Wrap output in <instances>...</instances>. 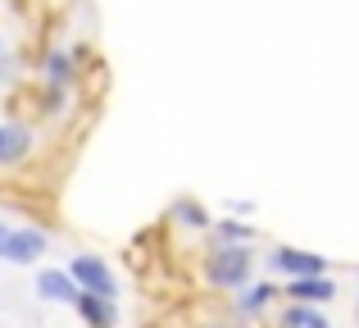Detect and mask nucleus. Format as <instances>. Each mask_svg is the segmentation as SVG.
<instances>
[{
  "label": "nucleus",
  "instance_id": "obj_1",
  "mask_svg": "<svg viewBox=\"0 0 359 328\" xmlns=\"http://www.w3.org/2000/svg\"><path fill=\"white\" fill-rule=\"evenodd\" d=\"M201 274L214 292H241L255 278V247L210 242V251H201Z\"/></svg>",
  "mask_w": 359,
  "mask_h": 328
},
{
  "label": "nucleus",
  "instance_id": "obj_2",
  "mask_svg": "<svg viewBox=\"0 0 359 328\" xmlns=\"http://www.w3.org/2000/svg\"><path fill=\"white\" fill-rule=\"evenodd\" d=\"M36 160V128L18 124V119H5L0 124V169L5 173H18Z\"/></svg>",
  "mask_w": 359,
  "mask_h": 328
},
{
  "label": "nucleus",
  "instance_id": "obj_3",
  "mask_svg": "<svg viewBox=\"0 0 359 328\" xmlns=\"http://www.w3.org/2000/svg\"><path fill=\"white\" fill-rule=\"evenodd\" d=\"M69 274H73V283H78L82 292L118 296V278H114V269H109L100 256H91V251H78V256L69 260Z\"/></svg>",
  "mask_w": 359,
  "mask_h": 328
},
{
  "label": "nucleus",
  "instance_id": "obj_4",
  "mask_svg": "<svg viewBox=\"0 0 359 328\" xmlns=\"http://www.w3.org/2000/svg\"><path fill=\"white\" fill-rule=\"evenodd\" d=\"M41 256H50V232L41 223H14L5 260L9 265H41Z\"/></svg>",
  "mask_w": 359,
  "mask_h": 328
},
{
  "label": "nucleus",
  "instance_id": "obj_5",
  "mask_svg": "<svg viewBox=\"0 0 359 328\" xmlns=\"http://www.w3.org/2000/svg\"><path fill=\"white\" fill-rule=\"evenodd\" d=\"M269 269L282 278H309V274H327V256L318 251H305V247H273L269 256Z\"/></svg>",
  "mask_w": 359,
  "mask_h": 328
},
{
  "label": "nucleus",
  "instance_id": "obj_6",
  "mask_svg": "<svg viewBox=\"0 0 359 328\" xmlns=\"http://www.w3.org/2000/svg\"><path fill=\"white\" fill-rule=\"evenodd\" d=\"M278 296H282V287L273 283V278H250L241 292H232V310H237V320L250 324V320H264Z\"/></svg>",
  "mask_w": 359,
  "mask_h": 328
},
{
  "label": "nucleus",
  "instance_id": "obj_7",
  "mask_svg": "<svg viewBox=\"0 0 359 328\" xmlns=\"http://www.w3.org/2000/svg\"><path fill=\"white\" fill-rule=\"evenodd\" d=\"M109 87H114V73H109V64H105V60H100V55H96V60H91L87 69L78 73V87H73V91H78V105L96 114V110L105 105Z\"/></svg>",
  "mask_w": 359,
  "mask_h": 328
},
{
  "label": "nucleus",
  "instance_id": "obj_8",
  "mask_svg": "<svg viewBox=\"0 0 359 328\" xmlns=\"http://www.w3.org/2000/svg\"><path fill=\"white\" fill-rule=\"evenodd\" d=\"M36 296H41V301H50V306H73L82 296V287L73 283L69 265H64V269L41 265V269H36Z\"/></svg>",
  "mask_w": 359,
  "mask_h": 328
},
{
  "label": "nucleus",
  "instance_id": "obj_9",
  "mask_svg": "<svg viewBox=\"0 0 359 328\" xmlns=\"http://www.w3.org/2000/svg\"><path fill=\"white\" fill-rule=\"evenodd\" d=\"M282 296H287V301H300V306H327V301H337V278H332V274L287 278Z\"/></svg>",
  "mask_w": 359,
  "mask_h": 328
},
{
  "label": "nucleus",
  "instance_id": "obj_10",
  "mask_svg": "<svg viewBox=\"0 0 359 328\" xmlns=\"http://www.w3.org/2000/svg\"><path fill=\"white\" fill-rule=\"evenodd\" d=\"M36 78L50 82V87H78V60H73L69 46H50L36 60Z\"/></svg>",
  "mask_w": 359,
  "mask_h": 328
},
{
  "label": "nucleus",
  "instance_id": "obj_11",
  "mask_svg": "<svg viewBox=\"0 0 359 328\" xmlns=\"http://www.w3.org/2000/svg\"><path fill=\"white\" fill-rule=\"evenodd\" d=\"M5 119H18V124H41V82H18V87L5 91Z\"/></svg>",
  "mask_w": 359,
  "mask_h": 328
},
{
  "label": "nucleus",
  "instance_id": "obj_12",
  "mask_svg": "<svg viewBox=\"0 0 359 328\" xmlns=\"http://www.w3.org/2000/svg\"><path fill=\"white\" fill-rule=\"evenodd\" d=\"M173 228H187V232H210L214 228V214H210V205L201 201V196H177L173 205H168V214H164Z\"/></svg>",
  "mask_w": 359,
  "mask_h": 328
},
{
  "label": "nucleus",
  "instance_id": "obj_13",
  "mask_svg": "<svg viewBox=\"0 0 359 328\" xmlns=\"http://www.w3.org/2000/svg\"><path fill=\"white\" fill-rule=\"evenodd\" d=\"M73 310H78V320L87 324V328H114V324H118V306H114V296L82 292L78 301H73Z\"/></svg>",
  "mask_w": 359,
  "mask_h": 328
},
{
  "label": "nucleus",
  "instance_id": "obj_14",
  "mask_svg": "<svg viewBox=\"0 0 359 328\" xmlns=\"http://www.w3.org/2000/svg\"><path fill=\"white\" fill-rule=\"evenodd\" d=\"M210 242L255 247V242H259V228H255V223H245V219H237V214H223V219H214V228H210Z\"/></svg>",
  "mask_w": 359,
  "mask_h": 328
},
{
  "label": "nucleus",
  "instance_id": "obj_15",
  "mask_svg": "<svg viewBox=\"0 0 359 328\" xmlns=\"http://www.w3.org/2000/svg\"><path fill=\"white\" fill-rule=\"evenodd\" d=\"M282 328H332L327 324V315H323V306H300V301H291L287 310H282Z\"/></svg>",
  "mask_w": 359,
  "mask_h": 328
},
{
  "label": "nucleus",
  "instance_id": "obj_16",
  "mask_svg": "<svg viewBox=\"0 0 359 328\" xmlns=\"http://www.w3.org/2000/svg\"><path fill=\"white\" fill-rule=\"evenodd\" d=\"M18 82H27V78H23V60L5 51V55H0V87L9 91V87H18Z\"/></svg>",
  "mask_w": 359,
  "mask_h": 328
},
{
  "label": "nucleus",
  "instance_id": "obj_17",
  "mask_svg": "<svg viewBox=\"0 0 359 328\" xmlns=\"http://www.w3.org/2000/svg\"><path fill=\"white\" fill-rule=\"evenodd\" d=\"M255 210H259V205L245 201V196H228V201H223V214H237V219H245V214H255Z\"/></svg>",
  "mask_w": 359,
  "mask_h": 328
},
{
  "label": "nucleus",
  "instance_id": "obj_18",
  "mask_svg": "<svg viewBox=\"0 0 359 328\" xmlns=\"http://www.w3.org/2000/svg\"><path fill=\"white\" fill-rule=\"evenodd\" d=\"M9 232H14V223L0 219V260H5V247H9Z\"/></svg>",
  "mask_w": 359,
  "mask_h": 328
},
{
  "label": "nucleus",
  "instance_id": "obj_19",
  "mask_svg": "<svg viewBox=\"0 0 359 328\" xmlns=\"http://www.w3.org/2000/svg\"><path fill=\"white\" fill-rule=\"evenodd\" d=\"M205 328H245V320H219V324H205Z\"/></svg>",
  "mask_w": 359,
  "mask_h": 328
},
{
  "label": "nucleus",
  "instance_id": "obj_20",
  "mask_svg": "<svg viewBox=\"0 0 359 328\" xmlns=\"http://www.w3.org/2000/svg\"><path fill=\"white\" fill-rule=\"evenodd\" d=\"M0 55H5V37H0Z\"/></svg>",
  "mask_w": 359,
  "mask_h": 328
},
{
  "label": "nucleus",
  "instance_id": "obj_21",
  "mask_svg": "<svg viewBox=\"0 0 359 328\" xmlns=\"http://www.w3.org/2000/svg\"><path fill=\"white\" fill-rule=\"evenodd\" d=\"M355 315H359V301H355Z\"/></svg>",
  "mask_w": 359,
  "mask_h": 328
}]
</instances>
